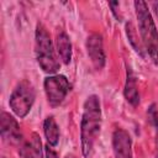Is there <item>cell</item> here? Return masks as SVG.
Segmentation results:
<instances>
[{
	"label": "cell",
	"mask_w": 158,
	"mask_h": 158,
	"mask_svg": "<svg viewBox=\"0 0 158 158\" xmlns=\"http://www.w3.org/2000/svg\"><path fill=\"white\" fill-rule=\"evenodd\" d=\"M43 88L48 104L52 107H57L64 101L67 94L70 90V84L64 75L53 74L44 79Z\"/></svg>",
	"instance_id": "5"
},
{
	"label": "cell",
	"mask_w": 158,
	"mask_h": 158,
	"mask_svg": "<svg viewBox=\"0 0 158 158\" xmlns=\"http://www.w3.org/2000/svg\"><path fill=\"white\" fill-rule=\"evenodd\" d=\"M43 132L47 139V144L54 147L59 141V127L53 118V116H48L43 122Z\"/></svg>",
	"instance_id": "12"
},
{
	"label": "cell",
	"mask_w": 158,
	"mask_h": 158,
	"mask_svg": "<svg viewBox=\"0 0 158 158\" xmlns=\"http://www.w3.org/2000/svg\"><path fill=\"white\" fill-rule=\"evenodd\" d=\"M0 132L5 142L10 144H17L22 142V133L20 125L14 116L2 111L0 115Z\"/></svg>",
	"instance_id": "6"
},
{
	"label": "cell",
	"mask_w": 158,
	"mask_h": 158,
	"mask_svg": "<svg viewBox=\"0 0 158 158\" xmlns=\"http://www.w3.org/2000/svg\"><path fill=\"white\" fill-rule=\"evenodd\" d=\"M126 35H127V38L131 43V46L135 48V51L141 56V57H144V52H143V44L142 42L138 41V35H137V31H136V27L133 26L132 22H127L126 23Z\"/></svg>",
	"instance_id": "13"
},
{
	"label": "cell",
	"mask_w": 158,
	"mask_h": 158,
	"mask_svg": "<svg viewBox=\"0 0 158 158\" xmlns=\"http://www.w3.org/2000/svg\"><path fill=\"white\" fill-rule=\"evenodd\" d=\"M35 53H36L37 63L44 73L53 75L58 72L59 63L54 54L53 43H52L48 31L46 30V27L42 23H37V26H36Z\"/></svg>",
	"instance_id": "3"
},
{
	"label": "cell",
	"mask_w": 158,
	"mask_h": 158,
	"mask_svg": "<svg viewBox=\"0 0 158 158\" xmlns=\"http://www.w3.org/2000/svg\"><path fill=\"white\" fill-rule=\"evenodd\" d=\"M86 52L93 67L96 70H101L106 62V56L104 51L102 37L99 33H91L86 38Z\"/></svg>",
	"instance_id": "7"
},
{
	"label": "cell",
	"mask_w": 158,
	"mask_h": 158,
	"mask_svg": "<svg viewBox=\"0 0 158 158\" xmlns=\"http://www.w3.org/2000/svg\"><path fill=\"white\" fill-rule=\"evenodd\" d=\"M154 158H158V126H156V153Z\"/></svg>",
	"instance_id": "16"
},
{
	"label": "cell",
	"mask_w": 158,
	"mask_h": 158,
	"mask_svg": "<svg viewBox=\"0 0 158 158\" xmlns=\"http://www.w3.org/2000/svg\"><path fill=\"white\" fill-rule=\"evenodd\" d=\"M35 98L36 93L33 85L28 80H22L16 85V88L10 95V109L17 117L23 118L31 111L32 105L35 102Z\"/></svg>",
	"instance_id": "4"
},
{
	"label": "cell",
	"mask_w": 158,
	"mask_h": 158,
	"mask_svg": "<svg viewBox=\"0 0 158 158\" xmlns=\"http://www.w3.org/2000/svg\"><path fill=\"white\" fill-rule=\"evenodd\" d=\"M56 49L58 53V57L60 58L63 64H69L72 60V43L69 40V36L60 31L57 33L56 37Z\"/></svg>",
	"instance_id": "11"
},
{
	"label": "cell",
	"mask_w": 158,
	"mask_h": 158,
	"mask_svg": "<svg viewBox=\"0 0 158 158\" xmlns=\"http://www.w3.org/2000/svg\"><path fill=\"white\" fill-rule=\"evenodd\" d=\"M109 6L111 7V11H112V14H114V16L117 19V20H121V15L117 12V10H118V6H120V4L117 2V1H111V2H109Z\"/></svg>",
	"instance_id": "14"
},
{
	"label": "cell",
	"mask_w": 158,
	"mask_h": 158,
	"mask_svg": "<svg viewBox=\"0 0 158 158\" xmlns=\"http://www.w3.org/2000/svg\"><path fill=\"white\" fill-rule=\"evenodd\" d=\"M123 95H125V99L127 100V102L131 104L132 106L136 107L139 104V93H138V86H137V79H136L132 69L128 65L126 68V81H125Z\"/></svg>",
	"instance_id": "9"
},
{
	"label": "cell",
	"mask_w": 158,
	"mask_h": 158,
	"mask_svg": "<svg viewBox=\"0 0 158 158\" xmlns=\"http://www.w3.org/2000/svg\"><path fill=\"white\" fill-rule=\"evenodd\" d=\"M112 149L115 158H133L132 139L127 131L116 128L112 133Z\"/></svg>",
	"instance_id": "8"
},
{
	"label": "cell",
	"mask_w": 158,
	"mask_h": 158,
	"mask_svg": "<svg viewBox=\"0 0 158 158\" xmlns=\"http://www.w3.org/2000/svg\"><path fill=\"white\" fill-rule=\"evenodd\" d=\"M19 153L21 158H43L42 142L40 136L37 133H32L31 138L20 146Z\"/></svg>",
	"instance_id": "10"
},
{
	"label": "cell",
	"mask_w": 158,
	"mask_h": 158,
	"mask_svg": "<svg viewBox=\"0 0 158 158\" xmlns=\"http://www.w3.org/2000/svg\"><path fill=\"white\" fill-rule=\"evenodd\" d=\"M101 105L99 96L93 94L86 98L83 105V115L80 122L81 153L88 158L101 130Z\"/></svg>",
	"instance_id": "1"
},
{
	"label": "cell",
	"mask_w": 158,
	"mask_h": 158,
	"mask_svg": "<svg viewBox=\"0 0 158 158\" xmlns=\"http://www.w3.org/2000/svg\"><path fill=\"white\" fill-rule=\"evenodd\" d=\"M44 153H46V158H58L56 151H54V149L52 148V146H49V144H47V146L44 147Z\"/></svg>",
	"instance_id": "15"
},
{
	"label": "cell",
	"mask_w": 158,
	"mask_h": 158,
	"mask_svg": "<svg viewBox=\"0 0 158 158\" xmlns=\"http://www.w3.org/2000/svg\"><path fill=\"white\" fill-rule=\"evenodd\" d=\"M136 10V17L138 21V31L141 35V42L144 51L148 53L151 59L158 63V30L148 9L147 2L138 0L133 2Z\"/></svg>",
	"instance_id": "2"
}]
</instances>
